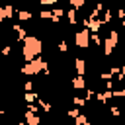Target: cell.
Instances as JSON below:
<instances>
[{
  "label": "cell",
  "instance_id": "1",
  "mask_svg": "<svg viewBox=\"0 0 125 125\" xmlns=\"http://www.w3.org/2000/svg\"><path fill=\"white\" fill-rule=\"evenodd\" d=\"M41 39L39 37H35V35H25V39H23V47H21V57L25 59V61H31V59H35L39 53H41Z\"/></svg>",
  "mask_w": 125,
  "mask_h": 125
},
{
  "label": "cell",
  "instance_id": "2",
  "mask_svg": "<svg viewBox=\"0 0 125 125\" xmlns=\"http://www.w3.org/2000/svg\"><path fill=\"white\" fill-rule=\"evenodd\" d=\"M41 70L49 72V70H47V62L41 61V59H31V61H27V62L21 66V72H23V74H37V72H41Z\"/></svg>",
  "mask_w": 125,
  "mask_h": 125
},
{
  "label": "cell",
  "instance_id": "3",
  "mask_svg": "<svg viewBox=\"0 0 125 125\" xmlns=\"http://www.w3.org/2000/svg\"><path fill=\"white\" fill-rule=\"evenodd\" d=\"M74 43H76L80 49H88V47H90V29H80V31L74 35Z\"/></svg>",
  "mask_w": 125,
  "mask_h": 125
},
{
  "label": "cell",
  "instance_id": "4",
  "mask_svg": "<svg viewBox=\"0 0 125 125\" xmlns=\"http://www.w3.org/2000/svg\"><path fill=\"white\" fill-rule=\"evenodd\" d=\"M117 41H119V33H117V29H111V31H109V37L104 41V45H105V49H104L105 55H109V53L113 51V47L117 45Z\"/></svg>",
  "mask_w": 125,
  "mask_h": 125
},
{
  "label": "cell",
  "instance_id": "5",
  "mask_svg": "<svg viewBox=\"0 0 125 125\" xmlns=\"http://www.w3.org/2000/svg\"><path fill=\"white\" fill-rule=\"evenodd\" d=\"M39 123H41V119L35 115V111L27 109L25 111V125H39Z\"/></svg>",
  "mask_w": 125,
  "mask_h": 125
},
{
  "label": "cell",
  "instance_id": "6",
  "mask_svg": "<svg viewBox=\"0 0 125 125\" xmlns=\"http://www.w3.org/2000/svg\"><path fill=\"white\" fill-rule=\"evenodd\" d=\"M72 86H74V88H78V90H82V88L86 86V80H84V76L80 74V76L72 78Z\"/></svg>",
  "mask_w": 125,
  "mask_h": 125
},
{
  "label": "cell",
  "instance_id": "7",
  "mask_svg": "<svg viewBox=\"0 0 125 125\" xmlns=\"http://www.w3.org/2000/svg\"><path fill=\"white\" fill-rule=\"evenodd\" d=\"M74 68L78 70V74H84V70H86V62H84V59H76V61H74Z\"/></svg>",
  "mask_w": 125,
  "mask_h": 125
},
{
  "label": "cell",
  "instance_id": "8",
  "mask_svg": "<svg viewBox=\"0 0 125 125\" xmlns=\"http://www.w3.org/2000/svg\"><path fill=\"white\" fill-rule=\"evenodd\" d=\"M18 20H21V21H27V20H31V12H27V10H21V12L18 14Z\"/></svg>",
  "mask_w": 125,
  "mask_h": 125
},
{
  "label": "cell",
  "instance_id": "9",
  "mask_svg": "<svg viewBox=\"0 0 125 125\" xmlns=\"http://www.w3.org/2000/svg\"><path fill=\"white\" fill-rule=\"evenodd\" d=\"M90 39H92V41H94L96 45H102V39H100V35H98V33H94V35H92Z\"/></svg>",
  "mask_w": 125,
  "mask_h": 125
},
{
  "label": "cell",
  "instance_id": "10",
  "mask_svg": "<svg viewBox=\"0 0 125 125\" xmlns=\"http://www.w3.org/2000/svg\"><path fill=\"white\" fill-rule=\"evenodd\" d=\"M70 4L74 8H80V6H84V0H70Z\"/></svg>",
  "mask_w": 125,
  "mask_h": 125
},
{
  "label": "cell",
  "instance_id": "11",
  "mask_svg": "<svg viewBox=\"0 0 125 125\" xmlns=\"http://www.w3.org/2000/svg\"><path fill=\"white\" fill-rule=\"evenodd\" d=\"M41 18H43V20H51V12H49V10H47V12L43 10V12H41Z\"/></svg>",
  "mask_w": 125,
  "mask_h": 125
},
{
  "label": "cell",
  "instance_id": "12",
  "mask_svg": "<svg viewBox=\"0 0 125 125\" xmlns=\"http://www.w3.org/2000/svg\"><path fill=\"white\" fill-rule=\"evenodd\" d=\"M25 100L27 102H33V100H37V96L35 94H25Z\"/></svg>",
  "mask_w": 125,
  "mask_h": 125
},
{
  "label": "cell",
  "instance_id": "13",
  "mask_svg": "<svg viewBox=\"0 0 125 125\" xmlns=\"http://www.w3.org/2000/svg\"><path fill=\"white\" fill-rule=\"evenodd\" d=\"M74 104H76V105H80V107H82V105H84V104H86V102H84V100H82V98H74Z\"/></svg>",
  "mask_w": 125,
  "mask_h": 125
},
{
  "label": "cell",
  "instance_id": "14",
  "mask_svg": "<svg viewBox=\"0 0 125 125\" xmlns=\"http://www.w3.org/2000/svg\"><path fill=\"white\" fill-rule=\"evenodd\" d=\"M59 49H61V51H62V53H64V51H66V49H68V47H66V43H64V41H62V43H61V45H59Z\"/></svg>",
  "mask_w": 125,
  "mask_h": 125
},
{
  "label": "cell",
  "instance_id": "15",
  "mask_svg": "<svg viewBox=\"0 0 125 125\" xmlns=\"http://www.w3.org/2000/svg\"><path fill=\"white\" fill-rule=\"evenodd\" d=\"M6 20V14H4V8H0V21Z\"/></svg>",
  "mask_w": 125,
  "mask_h": 125
},
{
  "label": "cell",
  "instance_id": "16",
  "mask_svg": "<svg viewBox=\"0 0 125 125\" xmlns=\"http://www.w3.org/2000/svg\"><path fill=\"white\" fill-rule=\"evenodd\" d=\"M39 2H41V4H55L53 0H39Z\"/></svg>",
  "mask_w": 125,
  "mask_h": 125
},
{
  "label": "cell",
  "instance_id": "17",
  "mask_svg": "<svg viewBox=\"0 0 125 125\" xmlns=\"http://www.w3.org/2000/svg\"><path fill=\"white\" fill-rule=\"evenodd\" d=\"M14 125H25V123H23V121H18V123H14Z\"/></svg>",
  "mask_w": 125,
  "mask_h": 125
}]
</instances>
